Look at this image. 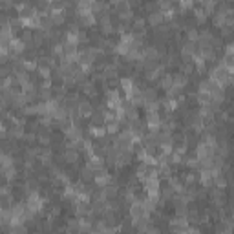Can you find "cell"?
Segmentation results:
<instances>
[{"label":"cell","mask_w":234,"mask_h":234,"mask_svg":"<svg viewBox=\"0 0 234 234\" xmlns=\"http://www.w3.org/2000/svg\"><path fill=\"white\" fill-rule=\"evenodd\" d=\"M163 20V13H152L150 15V22L152 24H157V22Z\"/></svg>","instance_id":"1"}]
</instances>
